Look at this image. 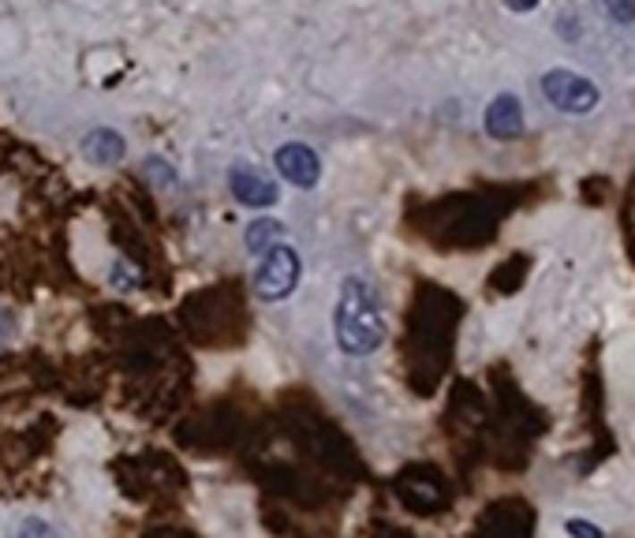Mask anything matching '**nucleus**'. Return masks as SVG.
Returning a JSON list of instances; mask_svg holds the SVG:
<instances>
[{"instance_id": "f257e3e1", "label": "nucleus", "mask_w": 635, "mask_h": 538, "mask_svg": "<svg viewBox=\"0 0 635 538\" xmlns=\"http://www.w3.org/2000/svg\"><path fill=\"white\" fill-rule=\"evenodd\" d=\"M333 337L344 356H370L385 344V310L370 277H344L333 307Z\"/></svg>"}, {"instance_id": "f03ea898", "label": "nucleus", "mask_w": 635, "mask_h": 538, "mask_svg": "<svg viewBox=\"0 0 635 538\" xmlns=\"http://www.w3.org/2000/svg\"><path fill=\"white\" fill-rule=\"evenodd\" d=\"M542 97L564 116H587L602 105V90L595 79H587L583 71H572V68H549L538 79Z\"/></svg>"}, {"instance_id": "7ed1b4c3", "label": "nucleus", "mask_w": 635, "mask_h": 538, "mask_svg": "<svg viewBox=\"0 0 635 538\" xmlns=\"http://www.w3.org/2000/svg\"><path fill=\"white\" fill-rule=\"evenodd\" d=\"M300 277H303L300 255H295L288 243H277L273 251H266L258 258V269H254V296L262 303H281L300 288Z\"/></svg>"}, {"instance_id": "20e7f679", "label": "nucleus", "mask_w": 635, "mask_h": 538, "mask_svg": "<svg viewBox=\"0 0 635 538\" xmlns=\"http://www.w3.org/2000/svg\"><path fill=\"white\" fill-rule=\"evenodd\" d=\"M228 191L247 210H273L281 202V188L273 183V176H266L254 164H232L228 169Z\"/></svg>"}, {"instance_id": "39448f33", "label": "nucleus", "mask_w": 635, "mask_h": 538, "mask_svg": "<svg viewBox=\"0 0 635 538\" xmlns=\"http://www.w3.org/2000/svg\"><path fill=\"white\" fill-rule=\"evenodd\" d=\"M273 164H277L281 180L300 191H314L318 180H322V157L307 142H281L277 154H273Z\"/></svg>"}, {"instance_id": "423d86ee", "label": "nucleus", "mask_w": 635, "mask_h": 538, "mask_svg": "<svg viewBox=\"0 0 635 538\" xmlns=\"http://www.w3.org/2000/svg\"><path fill=\"white\" fill-rule=\"evenodd\" d=\"M482 128H486V135L497 139V142H512V139H520V135L527 131L523 101H520L516 94H508V90L494 94V97H490V105H486V113H482Z\"/></svg>"}, {"instance_id": "0eeeda50", "label": "nucleus", "mask_w": 635, "mask_h": 538, "mask_svg": "<svg viewBox=\"0 0 635 538\" xmlns=\"http://www.w3.org/2000/svg\"><path fill=\"white\" fill-rule=\"evenodd\" d=\"M82 154H87V161H94V164H116L127 154V142L113 128H94V131H87V139H82Z\"/></svg>"}, {"instance_id": "6e6552de", "label": "nucleus", "mask_w": 635, "mask_h": 538, "mask_svg": "<svg viewBox=\"0 0 635 538\" xmlns=\"http://www.w3.org/2000/svg\"><path fill=\"white\" fill-rule=\"evenodd\" d=\"M284 236H288V229H284V224H281L277 217H254V221L247 224V232H243L247 255L262 258V255L273 251L277 243H284Z\"/></svg>"}, {"instance_id": "1a4fd4ad", "label": "nucleus", "mask_w": 635, "mask_h": 538, "mask_svg": "<svg viewBox=\"0 0 635 538\" xmlns=\"http://www.w3.org/2000/svg\"><path fill=\"white\" fill-rule=\"evenodd\" d=\"M602 8L617 27H631L635 23V0H602Z\"/></svg>"}, {"instance_id": "9d476101", "label": "nucleus", "mask_w": 635, "mask_h": 538, "mask_svg": "<svg viewBox=\"0 0 635 538\" xmlns=\"http://www.w3.org/2000/svg\"><path fill=\"white\" fill-rule=\"evenodd\" d=\"M564 534H587V538H602L605 531L598 524H587V520H568L564 524Z\"/></svg>"}, {"instance_id": "9b49d317", "label": "nucleus", "mask_w": 635, "mask_h": 538, "mask_svg": "<svg viewBox=\"0 0 635 538\" xmlns=\"http://www.w3.org/2000/svg\"><path fill=\"white\" fill-rule=\"evenodd\" d=\"M542 4V0H504V8L508 12H516V15H527V12H535Z\"/></svg>"}, {"instance_id": "f8f14e48", "label": "nucleus", "mask_w": 635, "mask_h": 538, "mask_svg": "<svg viewBox=\"0 0 635 538\" xmlns=\"http://www.w3.org/2000/svg\"><path fill=\"white\" fill-rule=\"evenodd\" d=\"M12 337V315L8 310H0V344H4Z\"/></svg>"}]
</instances>
